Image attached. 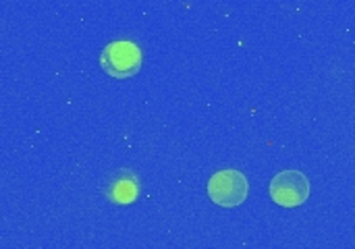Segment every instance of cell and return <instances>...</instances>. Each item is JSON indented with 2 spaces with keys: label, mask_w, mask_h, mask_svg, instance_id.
<instances>
[{
  "label": "cell",
  "mask_w": 355,
  "mask_h": 249,
  "mask_svg": "<svg viewBox=\"0 0 355 249\" xmlns=\"http://www.w3.org/2000/svg\"><path fill=\"white\" fill-rule=\"evenodd\" d=\"M250 183L239 171H220L208 181V196L220 208H237L245 202Z\"/></svg>",
  "instance_id": "2"
},
{
  "label": "cell",
  "mask_w": 355,
  "mask_h": 249,
  "mask_svg": "<svg viewBox=\"0 0 355 249\" xmlns=\"http://www.w3.org/2000/svg\"><path fill=\"white\" fill-rule=\"evenodd\" d=\"M102 71L112 79H129L141 69V50L135 42H110L100 54Z\"/></svg>",
  "instance_id": "1"
},
{
  "label": "cell",
  "mask_w": 355,
  "mask_h": 249,
  "mask_svg": "<svg viewBox=\"0 0 355 249\" xmlns=\"http://www.w3.org/2000/svg\"><path fill=\"white\" fill-rule=\"evenodd\" d=\"M104 196L112 204H131L139 196V181L131 171H116L104 185Z\"/></svg>",
  "instance_id": "4"
},
{
  "label": "cell",
  "mask_w": 355,
  "mask_h": 249,
  "mask_svg": "<svg viewBox=\"0 0 355 249\" xmlns=\"http://www.w3.org/2000/svg\"><path fill=\"white\" fill-rule=\"evenodd\" d=\"M270 198L281 208H300L310 198V183L300 171H283L270 181Z\"/></svg>",
  "instance_id": "3"
}]
</instances>
